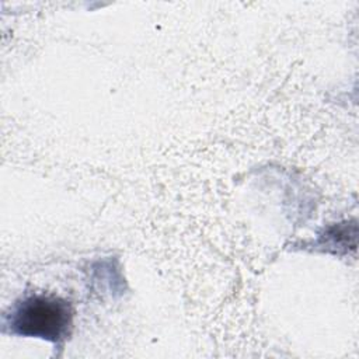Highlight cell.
<instances>
[{"label":"cell","instance_id":"1","mask_svg":"<svg viewBox=\"0 0 359 359\" xmlns=\"http://www.w3.org/2000/svg\"><path fill=\"white\" fill-rule=\"evenodd\" d=\"M11 334L62 342L73 325L70 304L52 294H32L15 303L6 318Z\"/></svg>","mask_w":359,"mask_h":359}]
</instances>
